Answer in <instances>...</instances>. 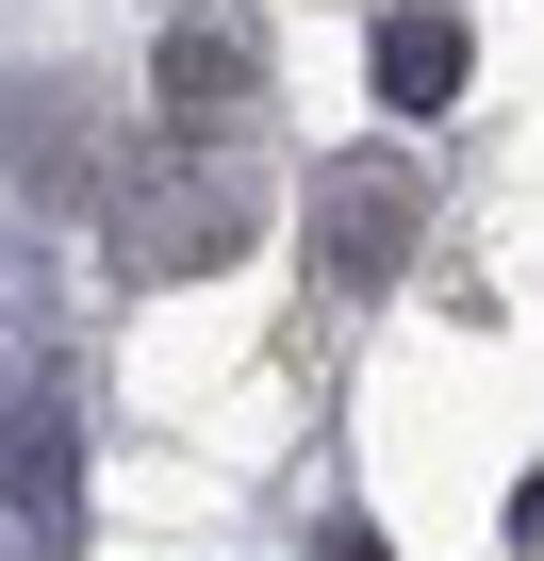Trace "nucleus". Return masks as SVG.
<instances>
[{
  "label": "nucleus",
  "mask_w": 544,
  "mask_h": 561,
  "mask_svg": "<svg viewBox=\"0 0 544 561\" xmlns=\"http://www.w3.org/2000/svg\"><path fill=\"white\" fill-rule=\"evenodd\" d=\"M231 248H247V182H182V198H149V215H132V264H149V280L231 264Z\"/></svg>",
  "instance_id": "nucleus-2"
},
{
  "label": "nucleus",
  "mask_w": 544,
  "mask_h": 561,
  "mask_svg": "<svg viewBox=\"0 0 544 561\" xmlns=\"http://www.w3.org/2000/svg\"><path fill=\"white\" fill-rule=\"evenodd\" d=\"M396 248H413L396 165H331V264H347V280H396Z\"/></svg>",
  "instance_id": "nucleus-3"
},
{
  "label": "nucleus",
  "mask_w": 544,
  "mask_h": 561,
  "mask_svg": "<svg viewBox=\"0 0 544 561\" xmlns=\"http://www.w3.org/2000/svg\"><path fill=\"white\" fill-rule=\"evenodd\" d=\"M149 83H165V116H182V133H231V116H247V18H165Z\"/></svg>",
  "instance_id": "nucleus-1"
},
{
  "label": "nucleus",
  "mask_w": 544,
  "mask_h": 561,
  "mask_svg": "<svg viewBox=\"0 0 544 561\" xmlns=\"http://www.w3.org/2000/svg\"><path fill=\"white\" fill-rule=\"evenodd\" d=\"M18 512H34V545H67V528H83V495H67V430H50V413L18 430Z\"/></svg>",
  "instance_id": "nucleus-5"
},
{
  "label": "nucleus",
  "mask_w": 544,
  "mask_h": 561,
  "mask_svg": "<svg viewBox=\"0 0 544 561\" xmlns=\"http://www.w3.org/2000/svg\"><path fill=\"white\" fill-rule=\"evenodd\" d=\"M380 100H396V116H445V100H462V18H429V0L380 18Z\"/></svg>",
  "instance_id": "nucleus-4"
}]
</instances>
